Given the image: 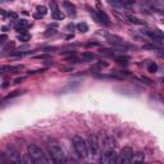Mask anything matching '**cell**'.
I'll list each match as a JSON object with an SVG mask.
<instances>
[{
	"label": "cell",
	"instance_id": "obj_4",
	"mask_svg": "<svg viewBox=\"0 0 164 164\" xmlns=\"http://www.w3.org/2000/svg\"><path fill=\"white\" fill-rule=\"evenodd\" d=\"M99 140L95 135H92L89 137V141H87V150H89L91 156H96L99 154Z\"/></svg>",
	"mask_w": 164,
	"mask_h": 164
},
{
	"label": "cell",
	"instance_id": "obj_18",
	"mask_svg": "<svg viewBox=\"0 0 164 164\" xmlns=\"http://www.w3.org/2000/svg\"><path fill=\"white\" fill-rule=\"evenodd\" d=\"M51 17H53L54 19H58V20H62L64 19V13H62V10H55V12L51 13Z\"/></svg>",
	"mask_w": 164,
	"mask_h": 164
},
{
	"label": "cell",
	"instance_id": "obj_26",
	"mask_svg": "<svg viewBox=\"0 0 164 164\" xmlns=\"http://www.w3.org/2000/svg\"><path fill=\"white\" fill-rule=\"evenodd\" d=\"M144 49H149V50H159L160 51V48H158L156 45H145Z\"/></svg>",
	"mask_w": 164,
	"mask_h": 164
},
{
	"label": "cell",
	"instance_id": "obj_23",
	"mask_svg": "<svg viewBox=\"0 0 164 164\" xmlns=\"http://www.w3.org/2000/svg\"><path fill=\"white\" fill-rule=\"evenodd\" d=\"M65 60H67V62H72V63H81V62H84L81 58H77V56H74V54H72V56L67 58Z\"/></svg>",
	"mask_w": 164,
	"mask_h": 164
},
{
	"label": "cell",
	"instance_id": "obj_31",
	"mask_svg": "<svg viewBox=\"0 0 164 164\" xmlns=\"http://www.w3.org/2000/svg\"><path fill=\"white\" fill-rule=\"evenodd\" d=\"M8 40V36L7 35H2L0 36V43H4V41H7Z\"/></svg>",
	"mask_w": 164,
	"mask_h": 164
},
{
	"label": "cell",
	"instance_id": "obj_29",
	"mask_svg": "<svg viewBox=\"0 0 164 164\" xmlns=\"http://www.w3.org/2000/svg\"><path fill=\"white\" fill-rule=\"evenodd\" d=\"M60 71H65V72H72L73 68L72 67H60Z\"/></svg>",
	"mask_w": 164,
	"mask_h": 164
},
{
	"label": "cell",
	"instance_id": "obj_10",
	"mask_svg": "<svg viewBox=\"0 0 164 164\" xmlns=\"http://www.w3.org/2000/svg\"><path fill=\"white\" fill-rule=\"evenodd\" d=\"M23 68V65H4L0 68V74L3 73H14Z\"/></svg>",
	"mask_w": 164,
	"mask_h": 164
},
{
	"label": "cell",
	"instance_id": "obj_19",
	"mask_svg": "<svg viewBox=\"0 0 164 164\" xmlns=\"http://www.w3.org/2000/svg\"><path fill=\"white\" fill-rule=\"evenodd\" d=\"M77 30H78L81 33H85V32L89 31V26H87L85 22H81V23L77 24Z\"/></svg>",
	"mask_w": 164,
	"mask_h": 164
},
{
	"label": "cell",
	"instance_id": "obj_34",
	"mask_svg": "<svg viewBox=\"0 0 164 164\" xmlns=\"http://www.w3.org/2000/svg\"><path fill=\"white\" fill-rule=\"evenodd\" d=\"M108 3H110V4H115V3H117V0H108Z\"/></svg>",
	"mask_w": 164,
	"mask_h": 164
},
{
	"label": "cell",
	"instance_id": "obj_11",
	"mask_svg": "<svg viewBox=\"0 0 164 164\" xmlns=\"http://www.w3.org/2000/svg\"><path fill=\"white\" fill-rule=\"evenodd\" d=\"M106 40L109 41L110 44L117 45V46L125 45V40H123L122 37H119V36H117V35H106Z\"/></svg>",
	"mask_w": 164,
	"mask_h": 164
},
{
	"label": "cell",
	"instance_id": "obj_32",
	"mask_svg": "<svg viewBox=\"0 0 164 164\" xmlns=\"http://www.w3.org/2000/svg\"><path fill=\"white\" fill-rule=\"evenodd\" d=\"M23 80H24V77H20V78H17V80L14 81V84H20V82H22Z\"/></svg>",
	"mask_w": 164,
	"mask_h": 164
},
{
	"label": "cell",
	"instance_id": "obj_28",
	"mask_svg": "<svg viewBox=\"0 0 164 164\" xmlns=\"http://www.w3.org/2000/svg\"><path fill=\"white\" fill-rule=\"evenodd\" d=\"M36 58L37 59H48V58H50V55L49 54H41V55H37Z\"/></svg>",
	"mask_w": 164,
	"mask_h": 164
},
{
	"label": "cell",
	"instance_id": "obj_17",
	"mask_svg": "<svg viewBox=\"0 0 164 164\" xmlns=\"http://www.w3.org/2000/svg\"><path fill=\"white\" fill-rule=\"evenodd\" d=\"M95 58H96L95 54L89 53V51H86V53H82V54H81V59L84 60V62H92Z\"/></svg>",
	"mask_w": 164,
	"mask_h": 164
},
{
	"label": "cell",
	"instance_id": "obj_15",
	"mask_svg": "<svg viewBox=\"0 0 164 164\" xmlns=\"http://www.w3.org/2000/svg\"><path fill=\"white\" fill-rule=\"evenodd\" d=\"M145 160V154L142 153H133L130 159V163H140Z\"/></svg>",
	"mask_w": 164,
	"mask_h": 164
},
{
	"label": "cell",
	"instance_id": "obj_20",
	"mask_svg": "<svg viewBox=\"0 0 164 164\" xmlns=\"http://www.w3.org/2000/svg\"><path fill=\"white\" fill-rule=\"evenodd\" d=\"M115 60H117V63H119V64H127L128 62H130V56H126V55L117 56Z\"/></svg>",
	"mask_w": 164,
	"mask_h": 164
},
{
	"label": "cell",
	"instance_id": "obj_27",
	"mask_svg": "<svg viewBox=\"0 0 164 164\" xmlns=\"http://www.w3.org/2000/svg\"><path fill=\"white\" fill-rule=\"evenodd\" d=\"M7 162H8V159L5 158V154L0 153V163H7Z\"/></svg>",
	"mask_w": 164,
	"mask_h": 164
},
{
	"label": "cell",
	"instance_id": "obj_30",
	"mask_svg": "<svg viewBox=\"0 0 164 164\" xmlns=\"http://www.w3.org/2000/svg\"><path fill=\"white\" fill-rule=\"evenodd\" d=\"M43 72H45V69H39V71H30L28 73H30V74H35V73H43Z\"/></svg>",
	"mask_w": 164,
	"mask_h": 164
},
{
	"label": "cell",
	"instance_id": "obj_21",
	"mask_svg": "<svg viewBox=\"0 0 164 164\" xmlns=\"http://www.w3.org/2000/svg\"><path fill=\"white\" fill-rule=\"evenodd\" d=\"M30 39H31V36L28 33H26V32L18 35V40L20 41V43H27V41H30Z\"/></svg>",
	"mask_w": 164,
	"mask_h": 164
},
{
	"label": "cell",
	"instance_id": "obj_1",
	"mask_svg": "<svg viewBox=\"0 0 164 164\" xmlns=\"http://www.w3.org/2000/svg\"><path fill=\"white\" fill-rule=\"evenodd\" d=\"M46 146H48V150L51 159L55 163H64L65 162V156H64V151L62 149L60 144L55 140V138H48L46 141Z\"/></svg>",
	"mask_w": 164,
	"mask_h": 164
},
{
	"label": "cell",
	"instance_id": "obj_14",
	"mask_svg": "<svg viewBox=\"0 0 164 164\" xmlns=\"http://www.w3.org/2000/svg\"><path fill=\"white\" fill-rule=\"evenodd\" d=\"M63 7H64V9L67 10V13H68L71 17H74V15L77 14V12H76V7L72 3H69V2H64L63 3Z\"/></svg>",
	"mask_w": 164,
	"mask_h": 164
},
{
	"label": "cell",
	"instance_id": "obj_33",
	"mask_svg": "<svg viewBox=\"0 0 164 164\" xmlns=\"http://www.w3.org/2000/svg\"><path fill=\"white\" fill-rule=\"evenodd\" d=\"M0 14H3V15H9L7 12H5V10L4 9H0Z\"/></svg>",
	"mask_w": 164,
	"mask_h": 164
},
{
	"label": "cell",
	"instance_id": "obj_9",
	"mask_svg": "<svg viewBox=\"0 0 164 164\" xmlns=\"http://www.w3.org/2000/svg\"><path fill=\"white\" fill-rule=\"evenodd\" d=\"M115 145H117V141L113 136H106L104 138V141H102V146H104L105 150H113L115 147Z\"/></svg>",
	"mask_w": 164,
	"mask_h": 164
},
{
	"label": "cell",
	"instance_id": "obj_3",
	"mask_svg": "<svg viewBox=\"0 0 164 164\" xmlns=\"http://www.w3.org/2000/svg\"><path fill=\"white\" fill-rule=\"evenodd\" d=\"M73 147L77 153V155L80 158H82V159L87 158L89 150H87V142L85 141V138H82L81 136L73 137Z\"/></svg>",
	"mask_w": 164,
	"mask_h": 164
},
{
	"label": "cell",
	"instance_id": "obj_7",
	"mask_svg": "<svg viewBox=\"0 0 164 164\" xmlns=\"http://www.w3.org/2000/svg\"><path fill=\"white\" fill-rule=\"evenodd\" d=\"M133 154L132 147H123L119 154V156H117V163H130V159Z\"/></svg>",
	"mask_w": 164,
	"mask_h": 164
},
{
	"label": "cell",
	"instance_id": "obj_2",
	"mask_svg": "<svg viewBox=\"0 0 164 164\" xmlns=\"http://www.w3.org/2000/svg\"><path fill=\"white\" fill-rule=\"evenodd\" d=\"M27 151H28V156L31 158V160H32L33 163L41 164V163L48 162V160H46V158H45L44 150L39 145H36V144H28Z\"/></svg>",
	"mask_w": 164,
	"mask_h": 164
},
{
	"label": "cell",
	"instance_id": "obj_8",
	"mask_svg": "<svg viewBox=\"0 0 164 164\" xmlns=\"http://www.w3.org/2000/svg\"><path fill=\"white\" fill-rule=\"evenodd\" d=\"M146 35L150 36V37L155 41V43H159V44H163V32L160 30H147L146 31Z\"/></svg>",
	"mask_w": 164,
	"mask_h": 164
},
{
	"label": "cell",
	"instance_id": "obj_25",
	"mask_svg": "<svg viewBox=\"0 0 164 164\" xmlns=\"http://www.w3.org/2000/svg\"><path fill=\"white\" fill-rule=\"evenodd\" d=\"M20 94H23L22 91H14V92H12V94H9L7 97H5V100H9V99H13V97H15V96H19Z\"/></svg>",
	"mask_w": 164,
	"mask_h": 164
},
{
	"label": "cell",
	"instance_id": "obj_13",
	"mask_svg": "<svg viewBox=\"0 0 164 164\" xmlns=\"http://www.w3.org/2000/svg\"><path fill=\"white\" fill-rule=\"evenodd\" d=\"M30 26V23L27 22L26 19H20V20H17V23H15V30L17 31H19L20 33H23V32H26V28H27Z\"/></svg>",
	"mask_w": 164,
	"mask_h": 164
},
{
	"label": "cell",
	"instance_id": "obj_12",
	"mask_svg": "<svg viewBox=\"0 0 164 164\" xmlns=\"http://www.w3.org/2000/svg\"><path fill=\"white\" fill-rule=\"evenodd\" d=\"M96 12V15H97V18H99V23H104V24H109V17L106 15V13L104 12L102 9H97L95 10Z\"/></svg>",
	"mask_w": 164,
	"mask_h": 164
},
{
	"label": "cell",
	"instance_id": "obj_6",
	"mask_svg": "<svg viewBox=\"0 0 164 164\" xmlns=\"http://www.w3.org/2000/svg\"><path fill=\"white\" fill-rule=\"evenodd\" d=\"M7 151H8V155L9 159L14 163H20L22 162V158H20V153L18 151V149L15 147L13 144H8L7 145Z\"/></svg>",
	"mask_w": 164,
	"mask_h": 164
},
{
	"label": "cell",
	"instance_id": "obj_16",
	"mask_svg": "<svg viewBox=\"0 0 164 164\" xmlns=\"http://www.w3.org/2000/svg\"><path fill=\"white\" fill-rule=\"evenodd\" d=\"M126 18L130 20L131 23H133V24H138V26H145L146 23H145V20H141V19H138V18H136V17H133V15H131V14H127L126 15Z\"/></svg>",
	"mask_w": 164,
	"mask_h": 164
},
{
	"label": "cell",
	"instance_id": "obj_22",
	"mask_svg": "<svg viewBox=\"0 0 164 164\" xmlns=\"http://www.w3.org/2000/svg\"><path fill=\"white\" fill-rule=\"evenodd\" d=\"M37 13L41 15V17H44V15L48 14V8L44 7V5H40V7H37Z\"/></svg>",
	"mask_w": 164,
	"mask_h": 164
},
{
	"label": "cell",
	"instance_id": "obj_5",
	"mask_svg": "<svg viewBox=\"0 0 164 164\" xmlns=\"http://www.w3.org/2000/svg\"><path fill=\"white\" fill-rule=\"evenodd\" d=\"M117 156L118 154L113 150H105L104 154H101L100 156V163L101 164H113V163H117Z\"/></svg>",
	"mask_w": 164,
	"mask_h": 164
},
{
	"label": "cell",
	"instance_id": "obj_24",
	"mask_svg": "<svg viewBox=\"0 0 164 164\" xmlns=\"http://www.w3.org/2000/svg\"><path fill=\"white\" fill-rule=\"evenodd\" d=\"M156 69H158V65L155 64V63H150L147 65V71L150 72V73H154V72H156Z\"/></svg>",
	"mask_w": 164,
	"mask_h": 164
}]
</instances>
